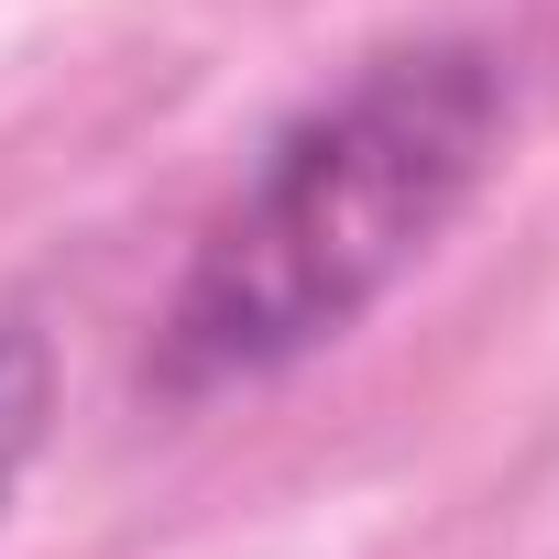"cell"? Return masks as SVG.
Masks as SVG:
<instances>
[{
	"mask_svg": "<svg viewBox=\"0 0 559 559\" xmlns=\"http://www.w3.org/2000/svg\"><path fill=\"white\" fill-rule=\"evenodd\" d=\"M45 428H56V341L34 319H0V504L34 472Z\"/></svg>",
	"mask_w": 559,
	"mask_h": 559,
	"instance_id": "7a4b0ae2",
	"label": "cell"
},
{
	"mask_svg": "<svg viewBox=\"0 0 559 559\" xmlns=\"http://www.w3.org/2000/svg\"><path fill=\"white\" fill-rule=\"evenodd\" d=\"M493 143H504V67L483 45L373 56L341 99L274 132L241 198L198 230L154 319V395L198 406L330 352L472 209Z\"/></svg>",
	"mask_w": 559,
	"mask_h": 559,
	"instance_id": "6da1fadb",
	"label": "cell"
}]
</instances>
